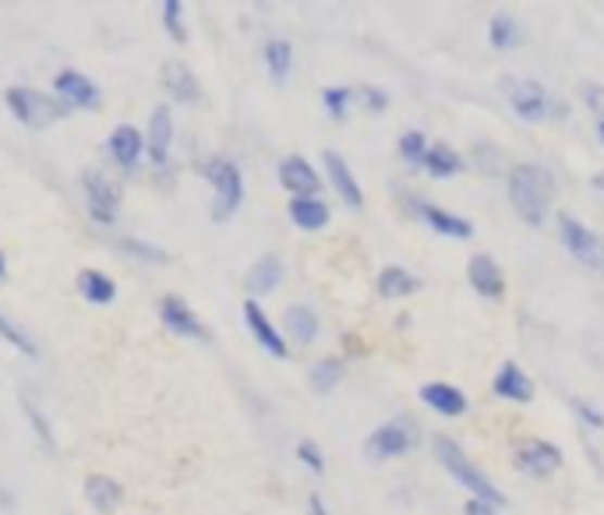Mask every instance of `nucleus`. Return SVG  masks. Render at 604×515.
<instances>
[{
	"mask_svg": "<svg viewBox=\"0 0 604 515\" xmlns=\"http://www.w3.org/2000/svg\"><path fill=\"white\" fill-rule=\"evenodd\" d=\"M509 202L527 226H544L555 202V177L541 163H516L509 169Z\"/></svg>",
	"mask_w": 604,
	"mask_h": 515,
	"instance_id": "1",
	"label": "nucleus"
},
{
	"mask_svg": "<svg viewBox=\"0 0 604 515\" xmlns=\"http://www.w3.org/2000/svg\"><path fill=\"white\" fill-rule=\"evenodd\" d=\"M435 460H439V466L445 469L449 477H453L463 491H467L470 498H481V502H491V505H505V494L495 488V480H491L481 466H477L467 452H463L460 441L445 438V435H435Z\"/></svg>",
	"mask_w": 604,
	"mask_h": 515,
	"instance_id": "2",
	"label": "nucleus"
},
{
	"mask_svg": "<svg viewBox=\"0 0 604 515\" xmlns=\"http://www.w3.org/2000/svg\"><path fill=\"white\" fill-rule=\"evenodd\" d=\"M4 106L15 117V124L29 127V131H47L58 121L72 117V110L53 92L36 89V85H8L4 89Z\"/></svg>",
	"mask_w": 604,
	"mask_h": 515,
	"instance_id": "3",
	"label": "nucleus"
},
{
	"mask_svg": "<svg viewBox=\"0 0 604 515\" xmlns=\"http://www.w3.org/2000/svg\"><path fill=\"white\" fill-rule=\"evenodd\" d=\"M78 191H81V202H86V212L96 226H117L121 219V205H124V184L121 177L106 174L103 166H89L81 169L78 177Z\"/></svg>",
	"mask_w": 604,
	"mask_h": 515,
	"instance_id": "4",
	"label": "nucleus"
},
{
	"mask_svg": "<svg viewBox=\"0 0 604 515\" xmlns=\"http://www.w3.org/2000/svg\"><path fill=\"white\" fill-rule=\"evenodd\" d=\"M202 174L213 188V223H230L244 205V174L230 155H209Z\"/></svg>",
	"mask_w": 604,
	"mask_h": 515,
	"instance_id": "5",
	"label": "nucleus"
},
{
	"mask_svg": "<svg viewBox=\"0 0 604 515\" xmlns=\"http://www.w3.org/2000/svg\"><path fill=\"white\" fill-rule=\"evenodd\" d=\"M505 99H509V110L516 113L519 121L527 124H541V121H552V117H566V106L558 103V99L544 89L541 81H530V78H505Z\"/></svg>",
	"mask_w": 604,
	"mask_h": 515,
	"instance_id": "6",
	"label": "nucleus"
},
{
	"mask_svg": "<svg viewBox=\"0 0 604 515\" xmlns=\"http://www.w3.org/2000/svg\"><path fill=\"white\" fill-rule=\"evenodd\" d=\"M558 240L576 262L604 276V237L597 230H590L583 219L569 216V212H558Z\"/></svg>",
	"mask_w": 604,
	"mask_h": 515,
	"instance_id": "7",
	"label": "nucleus"
},
{
	"mask_svg": "<svg viewBox=\"0 0 604 515\" xmlns=\"http://www.w3.org/2000/svg\"><path fill=\"white\" fill-rule=\"evenodd\" d=\"M417 449V424L414 420H386L382 427H375L364 441V455H368L372 463H389V460H400V455L414 452Z\"/></svg>",
	"mask_w": 604,
	"mask_h": 515,
	"instance_id": "8",
	"label": "nucleus"
},
{
	"mask_svg": "<svg viewBox=\"0 0 604 515\" xmlns=\"http://www.w3.org/2000/svg\"><path fill=\"white\" fill-rule=\"evenodd\" d=\"M103 149L110 155V166H114L121 177H135L146 163V131L135 124H117L114 131L106 135Z\"/></svg>",
	"mask_w": 604,
	"mask_h": 515,
	"instance_id": "9",
	"label": "nucleus"
},
{
	"mask_svg": "<svg viewBox=\"0 0 604 515\" xmlns=\"http://www.w3.org/2000/svg\"><path fill=\"white\" fill-rule=\"evenodd\" d=\"M174 138H177L174 110L171 103H160L149 113V124H146V163L156 169V174H163L174 160Z\"/></svg>",
	"mask_w": 604,
	"mask_h": 515,
	"instance_id": "10",
	"label": "nucleus"
},
{
	"mask_svg": "<svg viewBox=\"0 0 604 515\" xmlns=\"http://www.w3.org/2000/svg\"><path fill=\"white\" fill-rule=\"evenodd\" d=\"M53 96H58L72 113L75 110L96 113L103 106V89L86 75V71H78V67H61L58 75H53Z\"/></svg>",
	"mask_w": 604,
	"mask_h": 515,
	"instance_id": "11",
	"label": "nucleus"
},
{
	"mask_svg": "<svg viewBox=\"0 0 604 515\" xmlns=\"http://www.w3.org/2000/svg\"><path fill=\"white\" fill-rule=\"evenodd\" d=\"M156 314H160V325H163L171 336L194 339V342H209L205 322L199 318V314H194V307H191L180 293H163V297L156 300Z\"/></svg>",
	"mask_w": 604,
	"mask_h": 515,
	"instance_id": "12",
	"label": "nucleus"
},
{
	"mask_svg": "<svg viewBox=\"0 0 604 515\" xmlns=\"http://www.w3.org/2000/svg\"><path fill=\"white\" fill-rule=\"evenodd\" d=\"M241 314H244V325H248V332H251V339L259 342V347L269 353V356H276V361H287L290 356V342H287V336H284V328H279L269 314H265V307L259 304V300H244V307H241Z\"/></svg>",
	"mask_w": 604,
	"mask_h": 515,
	"instance_id": "13",
	"label": "nucleus"
},
{
	"mask_svg": "<svg viewBox=\"0 0 604 515\" xmlns=\"http://www.w3.org/2000/svg\"><path fill=\"white\" fill-rule=\"evenodd\" d=\"M513 463L519 466V474H527L533 480H548L562 469V449L544 438H530L516 449Z\"/></svg>",
	"mask_w": 604,
	"mask_h": 515,
	"instance_id": "14",
	"label": "nucleus"
},
{
	"mask_svg": "<svg viewBox=\"0 0 604 515\" xmlns=\"http://www.w3.org/2000/svg\"><path fill=\"white\" fill-rule=\"evenodd\" d=\"M276 177H279V188L290 198H322V174L298 152L279 160Z\"/></svg>",
	"mask_w": 604,
	"mask_h": 515,
	"instance_id": "15",
	"label": "nucleus"
},
{
	"mask_svg": "<svg viewBox=\"0 0 604 515\" xmlns=\"http://www.w3.org/2000/svg\"><path fill=\"white\" fill-rule=\"evenodd\" d=\"M322 166H326V180H329V188L336 191V198L354 212L364 209V191H361L354 169H350V163L343 160V155L336 149H326L322 152Z\"/></svg>",
	"mask_w": 604,
	"mask_h": 515,
	"instance_id": "16",
	"label": "nucleus"
},
{
	"mask_svg": "<svg viewBox=\"0 0 604 515\" xmlns=\"http://www.w3.org/2000/svg\"><path fill=\"white\" fill-rule=\"evenodd\" d=\"M411 209H414V216H417L420 223H425L428 230L439 234V237H449V240H470V237H474V223L463 219V216H456V212L442 209V205L420 202V198H414Z\"/></svg>",
	"mask_w": 604,
	"mask_h": 515,
	"instance_id": "17",
	"label": "nucleus"
},
{
	"mask_svg": "<svg viewBox=\"0 0 604 515\" xmlns=\"http://www.w3.org/2000/svg\"><path fill=\"white\" fill-rule=\"evenodd\" d=\"M160 85H163V92L180 106H199L202 103V81L185 61H166L163 71H160Z\"/></svg>",
	"mask_w": 604,
	"mask_h": 515,
	"instance_id": "18",
	"label": "nucleus"
},
{
	"mask_svg": "<svg viewBox=\"0 0 604 515\" xmlns=\"http://www.w3.org/2000/svg\"><path fill=\"white\" fill-rule=\"evenodd\" d=\"M420 403L439 413V417H449V420H456L470 410L467 392L456 389L453 381H425L420 385Z\"/></svg>",
	"mask_w": 604,
	"mask_h": 515,
	"instance_id": "19",
	"label": "nucleus"
},
{
	"mask_svg": "<svg viewBox=\"0 0 604 515\" xmlns=\"http://www.w3.org/2000/svg\"><path fill=\"white\" fill-rule=\"evenodd\" d=\"M81 498L96 515H114L124 505V488L117 477L110 474H89L81 480Z\"/></svg>",
	"mask_w": 604,
	"mask_h": 515,
	"instance_id": "20",
	"label": "nucleus"
},
{
	"mask_svg": "<svg viewBox=\"0 0 604 515\" xmlns=\"http://www.w3.org/2000/svg\"><path fill=\"white\" fill-rule=\"evenodd\" d=\"M284 276H287L284 258H279V254H262V258H255V262H251V268H248L244 290H248L251 300L269 297V293L279 290V286H284Z\"/></svg>",
	"mask_w": 604,
	"mask_h": 515,
	"instance_id": "21",
	"label": "nucleus"
},
{
	"mask_svg": "<svg viewBox=\"0 0 604 515\" xmlns=\"http://www.w3.org/2000/svg\"><path fill=\"white\" fill-rule=\"evenodd\" d=\"M467 282L477 297L485 300H502L505 297V276L499 262L491 254H474L467 262Z\"/></svg>",
	"mask_w": 604,
	"mask_h": 515,
	"instance_id": "22",
	"label": "nucleus"
},
{
	"mask_svg": "<svg viewBox=\"0 0 604 515\" xmlns=\"http://www.w3.org/2000/svg\"><path fill=\"white\" fill-rule=\"evenodd\" d=\"M491 392H495L502 403H530V399H533V381L516 361H505L495 370V378H491Z\"/></svg>",
	"mask_w": 604,
	"mask_h": 515,
	"instance_id": "23",
	"label": "nucleus"
},
{
	"mask_svg": "<svg viewBox=\"0 0 604 515\" xmlns=\"http://www.w3.org/2000/svg\"><path fill=\"white\" fill-rule=\"evenodd\" d=\"M322 332V318L312 304H290L284 311V336L293 347H312Z\"/></svg>",
	"mask_w": 604,
	"mask_h": 515,
	"instance_id": "24",
	"label": "nucleus"
},
{
	"mask_svg": "<svg viewBox=\"0 0 604 515\" xmlns=\"http://www.w3.org/2000/svg\"><path fill=\"white\" fill-rule=\"evenodd\" d=\"M75 290L78 297L92 307H110L117 304V279L106 276L103 268H81L75 276Z\"/></svg>",
	"mask_w": 604,
	"mask_h": 515,
	"instance_id": "25",
	"label": "nucleus"
},
{
	"mask_svg": "<svg viewBox=\"0 0 604 515\" xmlns=\"http://www.w3.org/2000/svg\"><path fill=\"white\" fill-rule=\"evenodd\" d=\"M287 216H290L293 226H298V230L318 234V230H326V226H329L332 209H329L326 198H290Z\"/></svg>",
	"mask_w": 604,
	"mask_h": 515,
	"instance_id": "26",
	"label": "nucleus"
},
{
	"mask_svg": "<svg viewBox=\"0 0 604 515\" xmlns=\"http://www.w3.org/2000/svg\"><path fill=\"white\" fill-rule=\"evenodd\" d=\"M375 290H378V297H386V300L414 297L420 290V279L414 276L411 268H403V265H386L382 272H378Z\"/></svg>",
	"mask_w": 604,
	"mask_h": 515,
	"instance_id": "27",
	"label": "nucleus"
},
{
	"mask_svg": "<svg viewBox=\"0 0 604 515\" xmlns=\"http://www.w3.org/2000/svg\"><path fill=\"white\" fill-rule=\"evenodd\" d=\"M460 169H463V155L453 146H445V141H435L425 155V174L435 180H445V177H456Z\"/></svg>",
	"mask_w": 604,
	"mask_h": 515,
	"instance_id": "28",
	"label": "nucleus"
},
{
	"mask_svg": "<svg viewBox=\"0 0 604 515\" xmlns=\"http://www.w3.org/2000/svg\"><path fill=\"white\" fill-rule=\"evenodd\" d=\"M262 61H265V71H269L273 81H287L290 71H293V42H287V39H265Z\"/></svg>",
	"mask_w": 604,
	"mask_h": 515,
	"instance_id": "29",
	"label": "nucleus"
},
{
	"mask_svg": "<svg viewBox=\"0 0 604 515\" xmlns=\"http://www.w3.org/2000/svg\"><path fill=\"white\" fill-rule=\"evenodd\" d=\"M488 42L495 50H516L519 42H524V28H519V22L509 11H499V14H491V22H488Z\"/></svg>",
	"mask_w": 604,
	"mask_h": 515,
	"instance_id": "30",
	"label": "nucleus"
},
{
	"mask_svg": "<svg viewBox=\"0 0 604 515\" xmlns=\"http://www.w3.org/2000/svg\"><path fill=\"white\" fill-rule=\"evenodd\" d=\"M343 375H347L343 356H322V361H315L312 370H307V385H312L315 392H332L336 385L343 381Z\"/></svg>",
	"mask_w": 604,
	"mask_h": 515,
	"instance_id": "31",
	"label": "nucleus"
},
{
	"mask_svg": "<svg viewBox=\"0 0 604 515\" xmlns=\"http://www.w3.org/2000/svg\"><path fill=\"white\" fill-rule=\"evenodd\" d=\"M22 417H25V424L33 427V435H36L39 445H43L47 452H58V438H53V424H50V417L33 403L29 395H22Z\"/></svg>",
	"mask_w": 604,
	"mask_h": 515,
	"instance_id": "32",
	"label": "nucleus"
},
{
	"mask_svg": "<svg viewBox=\"0 0 604 515\" xmlns=\"http://www.w3.org/2000/svg\"><path fill=\"white\" fill-rule=\"evenodd\" d=\"M0 339H4L11 350H18L22 356H29V361H39V356H43V353H39V342L25 332L18 322H11L4 311H0Z\"/></svg>",
	"mask_w": 604,
	"mask_h": 515,
	"instance_id": "33",
	"label": "nucleus"
},
{
	"mask_svg": "<svg viewBox=\"0 0 604 515\" xmlns=\"http://www.w3.org/2000/svg\"><path fill=\"white\" fill-rule=\"evenodd\" d=\"M117 248H121V254H128L142 265H166L171 262V254H166L160 244H152V240H142V237H121Z\"/></svg>",
	"mask_w": 604,
	"mask_h": 515,
	"instance_id": "34",
	"label": "nucleus"
},
{
	"mask_svg": "<svg viewBox=\"0 0 604 515\" xmlns=\"http://www.w3.org/2000/svg\"><path fill=\"white\" fill-rule=\"evenodd\" d=\"M160 22L166 28V36L185 47V42H188V18H185V4H180V0H163V4H160Z\"/></svg>",
	"mask_w": 604,
	"mask_h": 515,
	"instance_id": "35",
	"label": "nucleus"
},
{
	"mask_svg": "<svg viewBox=\"0 0 604 515\" xmlns=\"http://www.w3.org/2000/svg\"><path fill=\"white\" fill-rule=\"evenodd\" d=\"M350 106H354V89H347V85H329V89H322V110H326L332 121H347Z\"/></svg>",
	"mask_w": 604,
	"mask_h": 515,
	"instance_id": "36",
	"label": "nucleus"
},
{
	"mask_svg": "<svg viewBox=\"0 0 604 515\" xmlns=\"http://www.w3.org/2000/svg\"><path fill=\"white\" fill-rule=\"evenodd\" d=\"M428 149H431V141L425 138V131H403V135H400V155H403L406 166L425 169Z\"/></svg>",
	"mask_w": 604,
	"mask_h": 515,
	"instance_id": "37",
	"label": "nucleus"
},
{
	"mask_svg": "<svg viewBox=\"0 0 604 515\" xmlns=\"http://www.w3.org/2000/svg\"><path fill=\"white\" fill-rule=\"evenodd\" d=\"M298 463L312 469V474H322V469H326V455H322V449L312 438H301L298 441Z\"/></svg>",
	"mask_w": 604,
	"mask_h": 515,
	"instance_id": "38",
	"label": "nucleus"
},
{
	"mask_svg": "<svg viewBox=\"0 0 604 515\" xmlns=\"http://www.w3.org/2000/svg\"><path fill=\"white\" fill-rule=\"evenodd\" d=\"M572 410H576V417H580L587 427H594V431L604 427V413L594 403H587V399H572Z\"/></svg>",
	"mask_w": 604,
	"mask_h": 515,
	"instance_id": "39",
	"label": "nucleus"
},
{
	"mask_svg": "<svg viewBox=\"0 0 604 515\" xmlns=\"http://www.w3.org/2000/svg\"><path fill=\"white\" fill-rule=\"evenodd\" d=\"M364 106H368L372 113H382L389 106V96L382 89H372L368 85V89H364Z\"/></svg>",
	"mask_w": 604,
	"mask_h": 515,
	"instance_id": "40",
	"label": "nucleus"
},
{
	"mask_svg": "<svg viewBox=\"0 0 604 515\" xmlns=\"http://www.w3.org/2000/svg\"><path fill=\"white\" fill-rule=\"evenodd\" d=\"M463 515H499V505L481 502V498H470V502L463 505Z\"/></svg>",
	"mask_w": 604,
	"mask_h": 515,
	"instance_id": "41",
	"label": "nucleus"
},
{
	"mask_svg": "<svg viewBox=\"0 0 604 515\" xmlns=\"http://www.w3.org/2000/svg\"><path fill=\"white\" fill-rule=\"evenodd\" d=\"M307 515H332V512H329L326 502H322V494H312L307 498Z\"/></svg>",
	"mask_w": 604,
	"mask_h": 515,
	"instance_id": "42",
	"label": "nucleus"
},
{
	"mask_svg": "<svg viewBox=\"0 0 604 515\" xmlns=\"http://www.w3.org/2000/svg\"><path fill=\"white\" fill-rule=\"evenodd\" d=\"M4 282H8V254L0 251V286H4Z\"/></svg>",
	"mask_w": 604,
	"mask_h": 515,
	"instance_id": "43",
	"label": "nucleus"
},
{
	"mask_svg": "<svg viewBox=\"0 0 604 515\" xmlns=\"http://www.w3.org/2000/svg\"><path fill=\"white\" fill-rule=\"evenodd\" d=\"M597 138H601V146H604V113L597 117Z\"/></svg>",
	"mask_w": 604,
	"mask_h": 515,
	"instance_id": "44",
	"label": "nucleus"
},
{
	"mask_svg": "<svg viewBox=\"0 0 604 515\" xmlns=\"http://www.w3.org/2000/svg\"><path fill=\"white\" fill-rule=\"evenodd\" d=\"M594 188H601V191H604V174H594Z\"/></svg>",
	"mask_w": 604,
	"mask_h": 515,
	"instance_id": "45",
	"label": "nucleus"
}]
</instances>
